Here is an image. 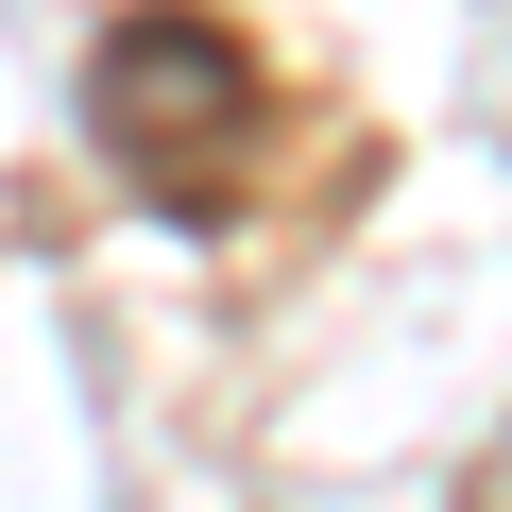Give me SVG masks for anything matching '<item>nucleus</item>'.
I'll list each match as a JSON object with an SVG mask.
<instances>
[{"label": "nucleus", "instance_id": "f257e3e1", "mask_svg": "<svg viewBox=\"0 0 512 512\" xmlns=\"http://www.w3.org/2000/svg\"><path fill=\"white\" fill-rule=\"evenodd\" d=\"M86 137L154 222H222L256 188V137H274V86L256 52L205 18V0H137V18L86 52Z\"/></svg>", "mask_w": 512, "mask_h": 512}]
</instances>
